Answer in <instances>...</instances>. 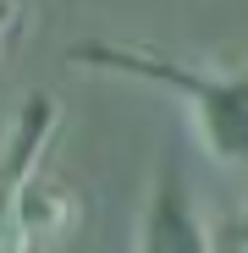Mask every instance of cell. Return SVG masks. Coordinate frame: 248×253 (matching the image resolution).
Segmentation results:
<instances>
[{
	"instance_id": "6da1fadb",
	"label": "cell",
	"mask_w": 248,
	"mask_h": 253,
	"mask_svg": "<svg viewBox=\"0 0 248 253\" xmlns=\"http://www.w3.org/2000/svg\"><path fill=\"white\" fill-rule=\"evenodd\" d=\"M72 61L165 88L182 105L198 149L226 171H248V61H188L144 44H99V39L77 44Z\"/></svg>"
},
{
	"instance_id": "7a4b0ae2",
	"label": "cell",
	"mask_w": 248,
	"mask_h": 253,
	"mask_svg": "<svg viewBox=\"0 0 248 253\" xmlns=\"http://www.w3.org/2000/svg\"><path fill=\"white\" fill-rule=\"evenodd\" d=\"M61 126V105L50 94H33L17 121L6 143H0V253H22V231H17V198H22V182L45 165V149Z\"/></svg>"
},
{
	"instance_id": "3957f363",
	"label": "cell",
	"mask_w": 248,
	"mask_h": 253,
	"mask_svg": "<svg viewBox=\"0 0 248 253\" xmlns=\"http://www.w3.org/2000/svg\"><path fill=\"white\" fill-rule=\"evenodd\" d=\"M133 253H215V220L204 215L182 171H160L144 215H138V248Z\"/></svg>"
},
{
	"instance_id": "277c9868",
	"label": "cell",
	"mask_w": 248,
	"mask_h": 253,
	"mask_svg": "<svg viewBox=\"0 0 248 253\" xmlns=\"http://www.w3.org/2000/svg\"><path fill=\"white\" fill-rule=\"evenodd\" d=\"M77 226V193L45 171H33L22 182V198H17V231H22V253L45 248V242H61L66 231Z\"/></svg>"
},
{
	"instance_id": "5b68a950",
	"label": "cell",
	"mask_w": 248,
	"mask_h": 253,
	"mask_svg": "<svg viewBox=\"0 0 248 253\" xmlns=\"http://www.w3.org/2000/svg\"><path fill=\"white\" fill-rule=\"evenodd\" d=\"M215 253H248V198H237L215 220Z\"/></svg>"
},
{
	"instance_id": "8992f818",
	"label": "cell",
	"mask_w": 248,
	"mask_h": 253,
	"mask_svg": "<svg viewBox=\"0 0 248 253\" xmlns=\"http://www.w3.org/2000/svg\"><path fill=\"white\" fill-rule=\"evenodd\" d=\"M11 28H17V0H0V44L11 39Z\"/></svg>"
}]
</instances>
